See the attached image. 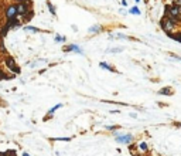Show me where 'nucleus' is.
<instances>
[{
    "instance_id": "5",
    "label": "nucleus",
    "mask_w": 181,
    "mask_h": 156,
    "mask_svg": "<svg viewBox=\"0 0 181 156\" xmlns=\"http://www.w3.org/2000/svg\"><path fill=\"white\" fill-rule=\"evenodd\" d=\"M3 16L6 17V20L13 19V17H17L16 4H7V6L4 7V10H3Z\"/></svg>"
},
{
    "instance_id": "33",
    "label": "nucleus",
    "mask_w": 181,
    "mask_h": 156,
    "mask_svg": "<svg viewBox=\"0 0 181 156\" xmlns=\"http://www.w3.org/2000/svg\"><path fill=\"white\" fill-rule=\"evenodd\" d=\"M178 10H180V14H181V6H180V7H178Z\"/></svg>"
},
{
    "instance_id": "32",
    "label": "nucleus",
    "mask_w": 181,
    "mask_h": 156,
    "mask_svg": "<svg viewBox=\"0 0 181 156\" xmlns=\"http://www.w3.org/2000/svg\"><path fill=\"white\" fill-rule=\"evenodd\" d=\"M1 61H3V58H1V56H0V63H1Z\"/></svg>"
},
{
    "instance_id": "15",
    "label": "nucleus",
    "mask_w": 181,
    "mask_h": 156,
    "mask_svg": "<svg viewBox=\"0 0 181 156\" xmlns=\"http://www.w3.org/2000/svg\"><path fill=\"white\" fill-rule=\"evenodd\" d=\"M16 74H11V75H7L4 73V70L3 68H0V80H11V78H14Z\"/></svg>"
},
{
    "instance_id": "13",
    "label": "nucleus",
    "mask_w": 181,
    "mask_h": 156,
    "mask_svg": "<svg viewBox=\"0 0 181 156\" xmlns=\"http://www.w3.org/2000/svg\"><path fill=\"white\" fill-rule=\"evenodd\" d=\"M88 31H89L91 34H98V33H101V31H102V27H101L99 24H95V26H92V27H89V28H88Z\"/></svg>"
},
{
    "instance_id": "25",
    "label": "nucleus",
    "mask_w": 181,
    "mask_h": 156,
    "mask_svg": "<svg viewBox=\"0 0 181 156\" xmlns=\"http://www.w3.org/2000/svg\"><path fill=\"white\" fill-rule=\"evenodd\" d=\"M7 155L9 156H17V153H16V150H14V149H9Z\"/></svg>"
},
{
    "instance_id": "3",
    "label": "nucleus",
    "mask_w": 181,
    "mask_h": 156,
    "mask_svg": "<svg viewBox=\"0 0 181 156\" xmlns=\"http://www.w3.org/2000/svg\"><path fill=\"white\" fill-rule=\"evenodd\" d=\"M3 63H4V66L7 68L9 71H11L13 74H20L21 73V68L17 66L16 63V58L11 57V56H9V54H4V57H3Z\"/></svg>"
},
{
    "instance_id": "36",
    "label": "nucleus",
    "mask_w": 181,
    "mask_h": 156,
    "mask_svg": "<svg viewBox=\"0 0 181 156\" xmlns=\"http://www.w3.org/2000/svg\"><path fill=\"white\" fill-rule=\"evenodd\" d=\"M173 1H174V0H173Z\"/></svg>"
},
{
    "instance_id": "26",
    "label": "nucleus",
    "mask_w": 181,
    "mask_h": 156,
    "mask_svg": "<svg viewBox=\"0 0 181 156\" xmlns=\"http://www.w3.org/2000/svg\"><path fill=\"white\" fill-rule=\"evenodd\" d=\"M173 3L175 4V6H177V7H180V6H181V0H174Z\"/></svg>"
},
{
    "instance_id": "34",
    "label": "nucleus",
    "mask_w": 181,
    "mask_h": 156,
    "mask_svg": "<svg viewBox=\"0 0 181 156\" xmlns=\"http://www.w3.org/2000/svg\"><path fill=\"white\" fill-rule=\"evenodd\" d=\"M177 126H181V123H177Z\"/></svg>"
},
{
    "instance_id": "11",
    "label": "nucleus",
    "mask_w": 181,
    "mask_h": 156,
    "mask_svg": "<svg viewBox=\"0 0 181 156\" xmlns=\"http://www.w3.org/2000/svg\"><path fill=\"white\" fill-rule=\"evenodd\" d=\"M99 67L101 68H105V70H108V71H110V73H118V70H115V67H112L110 64H108V63H99Z\"/></svg>"
},
{
    "instance_id": "2",
    "label": "nucleus",
    "mask_w": 181,
    "mask_h": 156,
    "mask_svg": "<svg viewBox=\"0 0 181 156\" xmlns=\"http://www.w3.org/2000/svg\"><path fill=\"white\" fill-rule=\"evenodd\" d=\"M177 27H178L177 21L171 20L170 17H165V16L161 17V20H160V28H161L165 34L174 33V31L177 30Z\"/></svg>"
},
{
    "instance_id": "10",
    "label": "nucleus",
    "mask_w": 181,
    "mask_h": 156,
    "mask_svg": "<svg viewBox=\"0 0 181 156\" xmlns=\"http://www.w3.org/2000/svg\"><path fill=\"white\" fill-rule=\"evenodd\" d=\"M33 17H34V10H33V9H30V10H28V11H27V13L21 17V19H23L24 23H28V21H31Z\"/></svg>"
},
{
    "instance_id": "30",
    "label": "nucleus",
    "mask_w": 181,
    "mask_h": 156,
    "mask_svg": "<svg viewBox=\"0 0 181 156\" xmlns=\"http://www.w3.org/2000/svg\"><path fill=\"white\" fill-rule=\"evenodd\" d=\"M14 1H17V3H18V1H26V0H14Z\"/></svg>"
},
{
    "instance_id": "12",
    "label": "nucleus",
    "mask_w": 181,
    "mask_h": 156,
    "mask_svg": "<svg viewBox=\"0 0 181 156\" xmlns=\"http://www.w3.org/2000/svg\"><path fill=\"white\" fill-rule=\"evenodd\" d=\"M171 40L174 41H177V43H181V31H175V33H170V34H167Z\"/></svg>"
},
{
    "instance_id": "18",
    "label": "nucleus",
    "mask_w": 181,
    "mask_h": 156,
    "mask_svg": "<svg viewBox=\"0 0 181 156\" xmlns=\"http://www.w3.org/2000/svg\"><path fill=\"white\" fill-rule=\"evenodd\" d=\"M24 31H31V33H43V30H40L37 27L33 26H24Z\"/></svg>"
},
{
    "instance_id": "4",
    "label": "nucleus",
    "mask_w": 181,
    "mask_h": 156,
    "mask_svg": "<svg viewBox=\"0 0 181 156\" xmlns=\"http://www.w3.org/2000/svg\"><path fill=\"white\" fill-rule=\"evenodd\" d=\"M30 6L26 3V1H18L16 3V11H17V17H23L28 10H30Z\"/></svg>"
},
{
    "instance_id": "20",
    "label": "nucleus",
    "mask_w": 181,
    "mask_h": 156,
    "mask_svg": "<svg viewBox=\"0 0 181 156\" xmlns=\"http://www.w3.org/2000/svg\"><path fill=\"white\" fill-rule=\"evenodd\" d=\"M129 13H132V14H136V16H139V14H142V11L139 10V7H130V10H129Z\"/></svg>"
},
{
    "instance_id": "8",
    "label": "nucleus",
    "mask_w": 181,
    "mask_h": 156,
    "mask_svg": "<svg viewBox=\"0 0 181 156\" xmlns=\"http://www.w3.org/2000/svg\"><path fill=\"white\" fill-rule=\"evenodd\" d=\"M64 51H65V53H70V51H75V53H78V54H84V51L79 48L78 44H70V46H65V47H64Z\"/></svg>"
},
{
    "instance_id": "17",
    "label": "nucleus",
    "mask_w": 181,
    "mask_h": 156,
    "mask_svg": "<svg viewBox=\"0 0 181 156\" xmlns=\"http://www.w3.org/2000/svg\"><path fill=\"white\" fill-rule=\"evenodd\" d=\"M45 4H47V7H48V11L51 13V16H57V11H55V7H54V4L50 1V0H47L45 1Z\"/></svg>"
},
{
    "instance_id": "27",
    "label": "nucleus",
    "mask_w": 181,
    "mask_h": 156,
    "mask_svg": "<svg viewBox=\"0 0 181 156\" xmlns=\"http://www.w3.org/2000/svg\"><path fill=\"white\" fill-rule=\"evenodd\" d=\"M122 6H127V1H126V0H122Z\"/></svg>"
},
{
    "instance_id": "35",
    "label": "nucleus",
    "mask_w": 181,
    "mask_h": 156,
    "mask_svg": "<svg viewBox=\"0 0 181 156\" xmlns=\"http://www.w3.org/2000/svg\"><path fill=\"white\" fill-rule=\"evenodd\" d=\"M6 156H9V155H7V150H6Z\"/></svg>"
},
{
    "instance_id": "14",
    "label": "nucleus",
    "mask_w": 181,
    "mask_h": 156,
    "mask_svg": "<svg viewBox=\"0 0 181 156\" xmlns=\"http://www.w3.org/2000/svg\"><path fill=\"white\" fill-rule=\"evenodd\" d=\"M158 94L160 95H173V90H171V87H164L158 91Z\"/></svg>"
},
{
    "instance_id": "7",
    "label": "nucleus",
    "mask_w": 181,
    "mask_h": 156,
    "mask_svg": "<svg viewBox=\"0 0 181 156\" xmlns=\"http://www.w3.org/2000/svg\"><path fill=\"white\" fill-rule=\"evenodd\" d=\"M133 135H130V133H125V135H118L116 136V142L118 143H123V145H132V142H133Z\"/></svg>"
},
{
    "instance_id": "29",
    "label": "nucleus",
    "mask_w": 181,
    "mask_h": 156,
    "mask_svg": "<svg viewBox=\"0 0 181 156\" xmlns=\"http://www.w3.org/2000/svg\"><path fill=\"white\" fill-rule=\"evenodd\" d=\"M23 156H31V155H28L27 152H24V153H23Z\"/></svg>"
},
{
    "instance_id": "28",
    "label": "nucleus",
    "mask_w": 181,
    "mask_h": 156,
    "mask_svg": "<svg viewBox=\"0 0 181 156\" xmlns=\"http://www.w3.org/2000/svg\"><path fill=\"white\" fill-rule=\"evenodd\" d=\"M0 156H6V152H0Z\"/></svg>"
},
{
    "instance_id": "6",
    "label": "nucleus",
    "mask_w": 181,
    "mask_h": 156,
    "mask_svg": "<svg viewBox=\"0 0 181 156\" xmlns=\"http://www.w3.org/2000/svg\"><path fill=\"white\" fill-rule=\"evenodd\" d=\"M4 24L7 26L11 30H16V28H20L21 27V24H23V21L18 19V17H13V19H9V20H6V23Z\"/></svg>"
},
{
    "instance_id": "9",
    "label": "nucleus",
    "mask_w": 181,
    "mask_h": 156,
    "mask_svg": "<svg viewBox=\"0 0 181 156\" xmlns=\"http://www.w3.org/2000/svg\"><path fill=\"white\" fill-rule=\"evenodd\" d=\"M137 152H139L140 155H146V153L149 152L147 143H146V142H139V143H137Z\"/></svg>"
},
{
    "instance_id": "19",
    "label": "nucleus",
    "mask_w": 181,
    "mask_h": 156,
    "mask_svg": "<svg viewBox=\"0 0 181 156\" xmlns=\"http://www.w3.org/2000/svg\"><path fill=\"white\" fill-rule=\"evenodd\" d=\"M62 107V104H57V105H55L54 108H51V109H50V111H48V114H47V118H45V119H48V118H50V116H53V114H54L55 111H57V109H60V108Z\"/></svg>"
},
{
    "instance_id": "16",
    "label": "nucleus",
    "mask_w": 181,
    "mask_h": 156,
    "mask_svg": "<svg viewBox=\"0 0 181 156\" xmlns=\"http://www.w3.org/2000/svg\"><path fill=\"white\" fill-rule=\"evenodd\" d=\"M9 30H10V28H9L6 24H1V27H0V38H4V37H6L9 33Z\"/></svg>"
},
{
    "instance_id": "23",
    "label": "nucleus",
    "mask_w": 181,
    "mask_h": 156,
    "mask_svg": "<svg viewBox=\"0 0 181 156\" xmlns=\"http://www.w3.org/2000/svg\"><path fill=\"white\" fill-rule=\"evenodd\" d=\"M106 129H108V131H118L119 126L118 125H110V126H106Z\"/></svg>"
},
{
    "instance_id": "31",
    "label": "nucleus",
    "mask_w": 181,
    "mask_h": 156,
    "mask_svg": "<svg viewBox=\"0 0 181 156\" xmlns=\"http://www.w3.org/2000/svg\"><path fill=\"white\" fill-rule=\"evenodd\" d=\"M134 3H140V0H134Z\"/></svg>"
},
{
    "instance_id": "22",
    "label": "nucleus",
    "mask_w": 181,
    "mask_h": 156,
    "mask_svg": "<svg viewBox=\"0 0 181 156\" xmlns=\"http://www.w3.org/2000/svg\"><path fill=\"white\" fill-rule=\"evenodd\" d=\"M120 51H123L122 47H118V48H112V50H106V53H120Z\"/></svg>"
},
{
    "instance_id": "21",
    "label": "nucleus",
    "mask_w": 181,
    "mask_h": 156,
    "mask_svg": "<svg viewBox=\"0 0 181 156\" xmlns=\"http://www.w3.org/2000/svg\"><path fill=\"white\" fill-rule=\"evenodd\" d=\"M55 43H65V37H62V36H55Z\"/></svg>"
},
{
    "instance_id": "1",
    "label": "nucleus",
    "mask_w": 181,
    "mask_h": 156,
    "mask_svg": "<svg viewBox=\"0 0 181 156\" xmlns=\"http://www.w3.org/2000/svg\"><path fill=\"white\" fill-rule=\"evenodd\" d=\"M164 16L165 17H170L171 20L177 21V24H181V14H180V10L175 4H165L164 6Z\"/></svg>"
},
{
    "instance_id": "24",
    "label": "nucleus",
    "mask_w": 181,
    "mask_h": 156,
    "mask_svg": "<svg viewBox=\"0 0 181 156\" xmlns=\"http://www.w3.org/2000/svg\"><path fill=\"white\" fill-rule=\"evenodd\" d=\"M116 38H125V40H129V37H127V36H125V34H122V33L116 34Z\"/></svg>"
}]
</instances>
